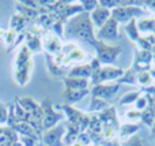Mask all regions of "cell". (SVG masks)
<instances>
[{
  "label": "cell",
  "mask_w": 155,
  "mask_h": 146,
  "mask_svg": "<svg viewBox=\"0 0 155 146\" xmlns=\"http://www.w3.org/2000/svg\"><path fill=\"white\" fill-rule=\"evenodd\" d=\"M72 146H83V145H82V144H79V142H76V144H74Z\"/></svg>",
  "instance_id": "14"
},
{
  "label": "cell",
  "mask_w": 155,
  "mask_h": 146,
  "mask_svg": "<svg viewBox=\"0 0 155 146\" xmlns=\"http://www.w3.org/2000/svg\"><path fill=\"white\" fill-rule=\"evenodd\" d=\"M86 94H87V90H67L64 97H65V100H67V103L74 104V103H78V101L84 97Z\"/></svg>",
  "instance_id": "8"
},
{
  "label": "cell",
  "mask_w": 155,
  "mask_h": 146,
  "mask_svg": "<svg viewBox=\"0 0 155 146\" xmlns=\"http://www.w3.org/2000/svg\"><path fill=\"white\" fill-rule=\"evenodd\" d=\"M82 4L84 5V7L87 8V10H90V8H94V7H95L97 3H95V2H83Z\"/></svg>",
  "instance_id": "13"
},
{
  "label": "cell",
  "mask_w": 155,
  "mask_h": 146,
  "mask_svg": "<svg viewBox=\"0 0 155 146\" xmlns=\"http://www.w3.org/2000/svg\"><path fill=\"white\" fill-rule=\"evenodd\" d=\"M15 40H16V32H15V30H10V32L5 34L4 44L10 46V45H12V44L15 42Z\"/></svg>",
  "instance_id": "11"
},
{
  "label": "cell",
  "mask_w": 155,
  "mask_h": 146,
  "mask_svg": "<svg viewBox=\"0 0 155 146\" xmlns=\"http://www.w3.org/2000/svg\"><path fill=\"white\" fill-rule=\"evenodd\" d=\"M91 21L97 27H102L109 21V10L104 7H97L95 11L91 14Z\"/></svg>",
  "instance_id": "3"
},
{
  "label": "cell",
  "mask_w": 155,
  "mask_h": 146,
  "mask_svg": "<svg viewBox=\"0 0 155 146\" xmlns=\"http://www.w3.org/2000/svg\"><path fill=\"white\" fill-rule=\"evenodd\" d=\"M61 133H63V128H53V130H51L45 137H44L45 144L49 145V146H60Z\"/></svg>",
  "instance_id": "5"
},
{
  "label": "cell",
  "mask_w": 155,
  "mask_h": 146,
  "mask_svg": "<svg viewBox=\"0 0 155 146\" xmlns=\"http://www.w3.org/2000/svg\"><path fill=\"white\" fill-rule=\"evenodd\" d=\"M91 73H93V70H91L90 66H79V67H75L70 71V76H76L78 79H82L83 76V79H84L86 76L91 75Z\"/></svg>",
  "instance_id": "7"
},
{
  "label": "cell",
  "mask_w": 155,
  "mask_h": 146,
  "mask_svg": "<svg viewBox=\"0 0 155 146\" xmlns=\"http://www.w3.org/2000/svg\"><path fill=\"white\" fill-rule=\"evenodd\" d=\"M98 37L101 40H117L118 38V27L117 22L114 19H109L104 26L101 27L98 33Z\"/></svg>",
  "instance_id": "2"
},
{
  "label": "cell",
  "mask_w": 155,
  "mask_h": 146,
  "mask_svg": "<svg viewBox=\"0 0 155 146\" xmlns=\"http://www.w3.org/2000/svg\"><path fill=\"white\" fill-rule=\"evenodd\" d=\"M97 52H98L99 62L110 64V63H113L116 60L117 55L120 53V49L114 48V46H107L105 44L99 42V44H97Z\"/></svg>",
  "instance_id": "1"
},
{
  "label": "cell",
  "mask_w": 155,
  "mask_h": 146,
  "mask_svg": "<svg viewBox=\"0 0 155 146\" xmlns=\"http://www.w3.org/2000/svg\"><path fill=\"white\" fill-rule=\"evenodd\" d=\"M65 85H67L68 90H86V87H87V81L86 79H67V82H65Z\"/></svg>",
  "instance_id": "9"
},
{
  "label": "cell",
  "mask_w": 155,
  "mask_h": 146,
  "mask_svg": "<svg viewBox=\"0 0 155 146\" xmlns=\"http://www.w3.org/2000/svg\"><path fill=\"white\" fill-rule=\"evenodd\" d=\"M116 90H117V86H102V85H99V86H97L93 92H94V96H95V97L109 98L114 94Z\"/></svg>",
  "instance_id": "6"
},
{
  "label": "cell",
  "mask_w": 155,
  "mask_h": 146,
  "mask_svg": "<svg viewBox=\"0 0 155 146\" xmlns=\"http://www.w3.org/2000/svg\"><path fill=\"white\" fill-rule=\"evenodd\" d=\"M123 74V71L120 68H112V67H106V68H101L98 70V75H97V82H105V81H109V79L113 78H117Z\"/></svg>",
  "instance_id": "4"
},
{
  "label": "cell",
  "mask_w": 155,
  "mask_h": 146,
  "mask_svg": "<svg viewBox=\"0 0 155 146\" xmlns=\"http://www.w3.org/2000/svg\"><path fill=\"white\" fill-rule=\"evenodd\" d=\"M135 97H137L136 93H131V94H127L125 97H123L121 103H123V104H129V103H131V100H134Z\"/></svg>",
  "instance_id": "12"
},
{
  "label": "cell",
  "mask_w": 155,
  "mask_h": 146,
  "mask_svg": "<svg viewBox=\"0 0 155 146\" xmlns=\"http://www.w3.org/2000/svg\"><path fill=\"white\" fill-rule=\"evenodd\" d=\"M60 115L56 114V112H46L45 114V120H44V126H45L46 128L48 127H52V126H54V123L57 122V120L60 119Z\"/></svg>",
  "instance_id": "10"
}]
</instances>
